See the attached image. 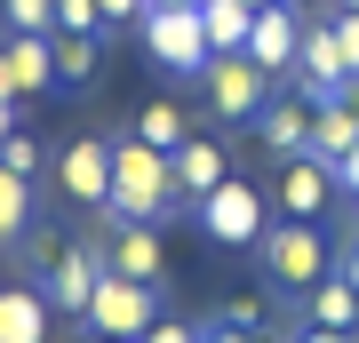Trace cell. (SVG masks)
I'll use <instances>...</instances> for the list:
<instances>
[{
    "mask_svg": "<svg viewBox=\"0 0 359 343\" xmlns=\"http://www.w3.org/2000/svg\"><path fill=\"white\" fill-rule=\"evenodd\" d=\"M56 184H65V200L80 208H104V191H112V136H72L65 144V160H56Z\"/></svg>",
    "mask_w": 359,
    "mask_h": 343,
    "instance_id": "obj_10",
    "label": "cell"
},
{
    "mask_svg": "<svg viewBox=\"0 0 359 343\" xmlns=\"http://www.w3.org/2000/svg\"><path fill=\"white\" fill-rule=\"evenodd\" d=\"M96 40H104V32H48L56 88H88V80H96Z\"/></svg>",
    "mask_w": 359,
    "mask_h": 343,
    "instance_id": "obj_18",
    "label": "cell"
},
{
    "mask_svg": "<svg viewBox=\"0 0 359 343\" xmlns=\"http://www.w3.org/2000/svg\"><path fill=\"white\" fill-rule=\"evenodd\" d=\"M0 16H8V32H56V0H0Z\"/></svg>",
    "mask_w": 359,
    "mask_h": 343,
    "instance_id": "obj_23",
    "label": "cell"
},
{
    "mask_svg": "<svg viewBox=\"0 0 359 343\" xmlns=\"http://www.w3.org/2000/svg\"><path fill=\"white\" fill-rule=\"evenodd\" d=\"M248 8H280V0H248Z\"/></svg>",
    "mask_w": 359,
    "mask_h": 343,
    "instance_id": "obj_37",
    "label": "cell"
},
{
    "mask_svg": "<svg viewBox=\"0 0 359 343\" xmlns=\"http://www.w3.org/2000/svg\"><path fill=\"white\" fill-rule=\"evenodd\" d=\"M56 32H104V8L96 0H56Z\"/></svg>",
    "mask_w": 359,
    "mask_h": 343,
    "instance_id": "obj_25",
    "label": "cell"
},
{
    "mask_svg": "<svg viewBox=\"0 0 359 343\" xmlns=\"http://www.w3.org/2000/svg\"><path fill=\"white\" fill-rule=\"evenodd\" d=\"M104 343H128V335H104Z\"/></svg>",
    "mask_w": 359,
    "mask_h": 343,
    "instance_id": "obj_39",
    "label": "cell"
},
{
    "mask_svg": "<svg viewBox=\"0 0 359 343\" xmlns=\"http://www.w3.org/2000/svg\"><path fill=\"white\" fill-rule=\"evenodd\" d=\"M351 144H359V104H351V96L311 104V152H320V160H344Z\"/></svg>",
    "mask_w": 359,
    "mask_h": 343,
    "instance_id": "obj_16",
    "label": "cell"
},
{
    "mask_svg": "<svg viewBox=\"0 0 359 343\" xmlns=\"http://www.w3.org/2000/svg\"><path fill=\"white\" fill-rule=\"evenodd\" d=\"M327 25H335V40H344V64H351V72H359V8H335Z\"/></svg>",
    "mask_w": 359,
    "mask_h": 343,
    "instance_id": "obj_28",
    "label": "cell"
},
{
    "mask_svg": "<svg viewBox=\"0 0 359 343\" xmlns=\"http://www.w3.org/2000/svg\"><path fill=\"white\" fill-rule=\"evenodd\" d=\"M8 128H16V120H8V96H0V136H8Z\"/></svg>",
    "mask_w": 359,
    "mask_h": 343,
    "instance_id": "obj_36",
    "label": "cell"
},
{
    "mask_svg": "<svg viewBox=\"0 0 359 343\" xmlns=\"http://www.w3.org/2000/svg\"><path fill=\"white\" fill-rule=\"evenodd\" d=\"M304 311H311V328H359V288L344 280V271H320V280L304 288Z\"/></svg>",
    "mask_w": 359,
    "mask_h": 343,
    "instance_id": "obj_15",
    "label": "cell"
},
{
    "mask_svg": "<svg viewBox=\"0 0 359 343\" xmlns=\"http://www.w3.org/2000/svg\"><path fill=\"white\" fill-rule=\"evenodd\" d=\"M96 216H128V224H160V216H192L176 191V152L144 136H112V191Z\"/></svg>",
    "mask_w": 359,
    "mask_h": 343,
    "instance_id": "obj_1",
    "label": "cell"
},
{
    "mask_svg": "<svg viewBox=\"0 0 359 343\" xmlns=\"http://www.w3.org/2000/svg\"><path fill=\"white\" fill-rule=\"evenodd\" d=\"M295 40H304V16H295V0H280V8H256V32L240 56L280 88V80H295Z\"/></svg>",
    "mask_w": 359,
    "mask_h": 343,
    "instance_id": "obj_9",
    "label": "cell"
},
{
    "mask_svg": "<svg viewBox=\"0 0 359 343\" xmlns=\"http://www.w3.org/2000/svg\"><path fill=\"white\" fill-rule=\"evenodd\" d=\"M256 255H264V271H271V280H280V288H295V295L320 280V271H335L327 231H320V224H295V216H287V224H264Z\"/></svg>",
    "mask_w": 359,
    "mask_h": 343,
    "instance_id": "obj_3",
    "label": "cell"
},
{
    "mask_svg": "<svg viewBox=\"0 0 359 343\" xmlns=\"http://www.w3.org/2000/svg\"><path fill=\"white\" fill-rule=\"evenodd\" d=\"M192 224H200L216 248H256V240H264V224H271V200H264L248 176H224L208 200H192Z\"/></svg>",
    "mask_w": 359,
    "mask_h": 343,
    "instance_id": "obj_2",
    "label": "cell"
},
{
    "mask_svg": "<svg viewBox=\"0 0 359 343\" xmlns=\"http://www.w3.org/2000/svg\"><path fill=\"white\" fill-rule=\"evenodd\" d=\"M335 191H344V200H359V144L335 160Z\"/></svg>",
    "mask_w": 359,
    "mask_h": 343,
    "instance_id": "obj_29",
    "label": "cell"
},
{
    "mask_svg": "<svg viewBox=\"0 0 359 343\" xmlns=\"http://www.w3.org/2000/svg\"><path fill=\"white\" fill-rule=\"evenodd\" d=\"M152 8H200V0H152Z\"/></svg>",
    "mask_w": 359,
    "mask_h": 343,
    "instance_id": "obj_35",
    "label": "cell"
},
{
    "mask_svg": "<svg viewBox=\"0 0 359 343\" xmlns=\"http://www.w3.org/2000/svg\"><path fill=\"white\" fill-rule=\"evenodd\" d=\"M256 136H264V144H271L280 160L311 152V104H287V96H271L264 112H256Z\"/></svg>",
    "mask_w": 359,
    "mask_h": 343,
    "instance_id": "obj_13",
    "label": "cell"
},
{
    "mask_svg": "<svg viewBox=\"0 0 359 343\" xmlns=\"http://www.w3.org/2000/svg\"><path fill=\"white\" fill-rule=\"evenodd\" d=\"M208 343H256V335H240V328H208Z\"/></svg>",
    "mask_w": 359,
    "mask_h": 343,
    "instance_id": "obj_33",
    "label": "cell"
},
{
    "mask_svg": "<svg viewBox=\"0 0 359 343\" xmlns=\"http://www.w3.org/2000/svg\"><path fill=\"white\" fill-rule=\"evenodd\" d=\"M40 335H48L40 288H0V343H40Z\"/></svg>",
    "mask_w": 359,
    "mask_h": 343,
    "instance_id": "obj_19",
    "label": "cell"
},
{
    "mask_svg": "<svg viewBox=\"0 0 359 343\" xmlns=\"http://www.w3.org/2000/svg\"><path fill=\"white\" fill-rule=\"evenodd\" d=\"M295 343H344V335H335V328H311V335H295Z\"/></svg>",
    "mask_w": 359,
    "mask_h": 343,
    "instance_id": "obj_34",
    "label": "cell"
},
{
    "mask_svg": "<svg viewBox=\"0 0 359 343\" xmlns=\"http://www.w3.org/2000/svg\"><path fill=\"white\" fill-rule=\"evenodd\" d=\"M200 25H208V48L216 56H240L248 32H256V8L248 0H200Z\"/></svg>",
    "mask_w": 359,
    "mask_h": 343,
    "instance_id": "obj_17",
    "label": "cell"
},
{
    "mask_svg": "<svg viewBox=\"0 0 359 343\" xmlns=\"http://www.w3.org/2000/svg\"><path fill=\"white\" fill-rule=\"evenodd\" d=\"M136 343H208V328H184V319H152Z\"/></svg>",
    "mask_w": 359,
    "mask_h": 343,
    "instance_id": "obj_27",
    "label": "cell"
},
{
    "mask_svg": "<svg viewBox=\"0 0 359 343\" xmlns=\"http://www.w3.org/2000/svg\"><path fill=\"white\" fill-rule=\"evenodd\" d=\"M144 25V48H152V64H168L176 80H200L208 72V25H200V8H144L136 16Z\"/></svg>",
    "mask_w": 359,
    "mask_h": 343,
    "instance_id": "obj_4",
    "label": "cell"
},
{
    "mask_svg": "<svg viewBox=\"0 0 359 343\" xmlns=\"http://www.w3.org/2000/svg\"><path fill=\"white\" fill-rule=\"evenodd\" d=\"M200 88H208V104H216V120H256L264 104H271V80L248 56H208Z\"/></svg>",
    "mask_w": 359,
    "mask_h": 343,
    "instance_id": "obj_8",
    "label": "cell"
},
{
    "mask_svg": "<svg viewBox=\"0 0 359 343\" xmlns=\"http://www.w3.org/2000/svg\"><path fill=\"white\" fill-rule=\"evenodd\" d=\"M104 271H128V280H160L168 255H160V231L152 224H128V216H104Z\"/></svg>",
    "mask_w": 359,
    "mask_h": 343,
    "instance_id": "obj_11",
    "label": "cell"
},
{
    "mask_svg": "<svg viewBox=\"0 0 359 343\" xmlns=\"http://www.w3.org/2000/svg\"><path fill=\"white\" fill-rule=\"evenodd\" d=\"M216 328H240V335H256V328H264V304H256V295H231V304L216 311Z\"/></svg>",
    "mask_w": 359,
    "mask_h": 343,
    "instance_id": "obj_26",
    "label": "cell"
},
{
    "mask_svg": "<svg viewBox=\"0 0 359 343\" xmlns=\"http://www.w3.org/2000/svg\"><path fill=\"white\" fill-rule=\"evenodd\" d=\"M8 72H16V96H40V88H56L48 40H40V32H16V40H8Z\"/></svg>",
    "mask_w": 359,
    "mask_h": 343,
    "instance_id": "obj_20",
    "label": "cell"
},
{
    "mask_svg": "<svg viewBox=\"0 0 359 343\" xmlns=\"http://www.w3.org/2000/svg\"><path fill=\"white\" fill-rule=\"evenodd\" d=\"M96 271H104L96 248H56V264H48V311H88Z\"/></svg>",
    "mask_w": 359,
    "mask_h": 343,
    "instance_id": "obj_12",
    "label": "cell"
},
{
    "mask_svg": "<svg viewBox=\"0 0 359 343\" xmlns=\"http://www.w3.org/2000/svg\"><path fill=\"white\" fill-rule=\"evenodd\" d=\"M0 96L16 104V72H8V48H0Z\"/></svg>",
    "mask_w": 359,
    "mask_h": 343,
    "instance_id": "obj_32",
    "label": "cell"
},
{
    "mask_svg": "<svg viewBox=\"0 0 359 343\" xmlns=\"http://www.w3.org/2000/svg\"><path fill=\"white\" fill-rule=\"evenodd\" d=\"M136 136H144V144H160V152H176V144L192 136V120H184L176 104L160 96V104H144V112H136Z\"/></svg>",
    "mask_w": 359,
    "mask_h": 343,
    "instance_id": "obj_22",
    "label": "cell"
},
{
    "mask_svg": "<svg viewBox=\"0 0 359 343\" xmlns=\"http://www.w3.org/2000/svg\"><path fill=\"white\" fill-rule=\"evenodd\" d=\"M224 176H231V168H224V152H216L208 136H184V144H176V191H184V208L208 200Z\"/></svg>",
    "mask_w": 359,
    "mask_h": 343,
    "instance_id": "obj_14",
    "label": "cell"
},
{
    "mask_svg": "<svg viewBox=\"0 0 359 343\" xmlns=\"http://www.w3.org/2000/svg\"><path fill=\"white\" fill-rule=\"evenodd\" d=\"M351 64H344V40H335V25H304V40H295V88H304L311 104L344 96L351 88Z\"/></svg>",
    "mask_w": 359,
    "mask_h": 343,
    "instance_id": "obj_7",
    "label": "cell"
},
{
    "mask_svg": "<svg viewBox=\"0 0 359 343\" xmlns=\"http://www.w3.org/2000/svg\"><path fill=\"white\" fill-rule=\"evenodd\" d=\"M335 271H344V280H351V288H359V240H351V248H344V255H335Z\"/></svg>",
    "mask_w": 359,
    "mask_h": 343,
    "instance_id": "obj_31",
    "label": "cell"
},
{
    "mask_svg": "<svg viewBox=\"0 0 359 343\" xmlns=\"http://www.w3.org/2000/svg\"><path fill=\"white\" fill-rule=\"evenodd\" d=\"M96 8H104V25H136V16L152 8V0H96Z\"/></svg>",
    "mask_w": 359,
    "mask_h": 343,
    "instance_id": "obj_30",
    "label": "cell"
},
{
    "mask_svg": "<svg viewBox=\"0 0 359 343\" xmlns=\"http://www.w3.org/2000/svg\"><path fill=\"white\" fill-rule=\"evenodd\" d=\"M351 240H359V224H351Z\"/></svg>",
    "mask_w": 359,
    "mask_h": 343,
    "instance_id": "obj_40",
    "label": "cell"
},
{
    "mask_svg": "<svg viewBox=\"0 0 359 343\" xmlns=\"http://www.w3.org/2000/svg\"><path fill=\"white\" fill-rule=\"evenodd\" d=\"M0 168H8V176H25V184H40V136H0Z\"/></svg>",
    "mask_w": 359,
    "mask_h": 343,
    "instance_id": "obj_24",
    "label": "cell"
},
{
    "mask_svg": "<svg viewBox=\"0 0 359 343\" xmlns=\"http://www.w3.org/2000/svg\"><path fill=\"white\" fill-rule=\"evenodd\" d=\"M335 8H359V0H335Z\"/></svg>",
    "mask_w": 359,
    "mask_h": 343,
    "instance_id": "obj_38",
    "label": "cell"
},
{
    "mask_svg": "<svg viewBox=\"0 0 359 343\" xmlns=\"http://www.w3.org/2000/svg\"><path fill=\"white\" fill-rule=\"evenodd\" d=\"M271 200H280V216H295V224H320L344 191H335V160H320V152H295V160H280V184H271Z\"/></svg>",
    "mask_w": 359,
    "mask_h": 343,
    "instance_id": "obj_6",
    "label": "cell"
},
{
    "mask_svg": "<svg viewBox=\"0 0 359 343\" xmlns=\"http://www.w3.org/2000/svg\"><path fill=\"white\" fill-rule=\"evenodd\" d=\"M88 328H104V335H144L160 319V295H152V280H128V271H96V295H88Z\"/></svg>",
    "mask_w": 359,
    "mask_h": 343,
    "instance_id": "obj_5",
    "label": "cell"
},
{
    "mask_svg": "<svg viewBox=\"0 0 359 343\" xmlns=\"http://www.w3.org/2000/svg\"><path fill=\"white\" fill-rule=\"evenodd\" d=\"M25 224H32V184L0 168V248H16V240H25Z\"/></svg>",
    "mask_w": 359,
    "mask_h": 343,
    "instance_id": "obj_21",
    "label": "cell"
}]
</instances>
